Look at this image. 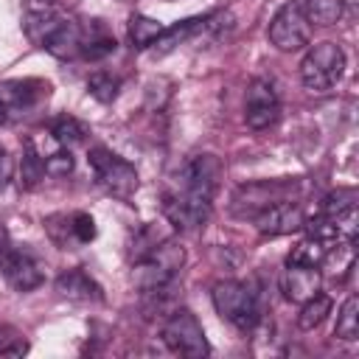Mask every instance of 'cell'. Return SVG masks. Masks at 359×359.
<instances>
[{
	"instance_id": "1",
	"label": "cell",
	"mask_w": 359,
	"mask_h": 359,
	"mask_svg": "<svg viewBox=\"0 0 359 359\" xmlns=\"http://www.w3.org/2000/svg\"><path fill=\"white\" fill-rule=\"evenodd\" d=\"M213 297V306L216 311L230 323L236 325L238 331H252L261 320V303H258V294L241 283V280H219L210 292Z\"/></svg>"
},
{
	"instance_id": "2",
	"label": "cell",
	"mask_w": 359,
	"mask_h": 359,
	"mask_svg": "<svg viewBox=\"0 0 359 359\" xmlns=\"http://www.w3.org/2000/svg\"><path fill=\"white\" fill-rule=\"evenodd\" d=\"M182 264H185V250L177 241H160L151 250H146L135 264V283L140 286V292L168 286L174 283Z\"/></svg>"
},
{
	"instance_id": "3",
	"label": "cell",
	"mask_w": 359,
	"mask_h": 359,
	"mask_svg": "<svg viewBox=\"0 0 359 359\" xmlns=\"http://www.w3.org/2000/svg\"><path fill=\"white\" fill-rule=\"evenodd\" d=\"M219 177H222V163L213 154H196L191 157L182 171H180V196H185L191 205H196L199 210L210 213L213 208V196L219 188Z\"/></svg>"
},
{
	"instance_id": "4",
	"label": "cell",
	"mask_w": 359,
	"mask_h": 359,
	"mask_svg": "<svg viewBox=\"0 0 359 359\" xmlns=\"http://www.w3.org/2000/svg\"><path fill=\"white\" fill-rule=\"evenodd\" d=\"M342 73H345V50L337 42L311 45L300 62V79L311 93L331 90L342 79Z\"/></svg>"
},
{
	"instance_id": "5",
	"label": "cell",
	"mask_w": 359,
	"mask_h": 359,
	"mask_svg": "<svg viewBox=\"0 0 359 359\" xmlns=\"http://www.w3.org/2000/svg\"><path fill=\"white\" fill-rule=\"evenodd\" d=\"M163 342L180 353V356H191V359H199V356H208L210 353V345L205 339V331L196 320L194 311L188 309H174L168 314V320L163 323Z\"/></svg>"
},
{
	"instance_id": "6",
	"label": "cell",
	"mask_w": 359,
	"mask_h": 359,
	"mask_svg": "<svg viewBox=\"0 0 359 359\" xmlns=\"http://www.w3.org/2000/svg\"><path fill=\"white\" fill-rule=\"evenodd\" d=\"M266 34H269V42L278 50L292 53V50H300V48H306L311 42V22L303 14V8H300L297 0H286L275 11Z\"/></svg>"
},
{
	"instance_id": "7",
	"label": "cell",
	"mask_w": 359,
	"mask_h": 359,
	"mask_svg": "<svg viewBox=\"0 0 359 359\" xmlns=\"http://www.w3.org/2000/svg\"><path fill=\"white\" fill-rule=\"evenodd\" d=\"M90 165L95 171V180L112 194V196H121V199H129L135 191H137V171L132 163H126L123 157H118L115 151L104 149V146H95L90 149Z\"/></svg>"
},
{
	"instance_id": "8",
	"label": "cell",
	"mask_w": 359,
	"mask_h": 359,
	"mask_svg": "<svg viewBox=\"0 0 359 359\" xmlns=\"http://www.w3.org/2000/svg\"><path fill=\"white\" fill-rule=\"evenodd\" d=\"M280 118V101L266 79H252L244 98V121L250 129H269Z\"/></svg>"
},
{
	"instance_id": "9",
	"label": "cell",
	"mask_w": 359,
	"mask_h": 359,
	"mask_svg": "<svg viewBox=\"0 0 359 359\" xmlns=\"http://www.w3.org/2000/svg\"><path fill=\"white\" fill-rule=\"evenodd\" d=\"M0 272L17 292H31V289L42 286V280H45L39 258L20 247H8L0 252Z\"/></svg>"
},
{
	"instance_id": "10",
	"label": "cell",
	"mask_w": 359,
	"mask_h": 359,
	"mask_svg": "<svg viewBox=\"0 0 359 359\" xmlns=\"http://www.w3.org/2000/svg\"><path fill=\"white\" fill-rule=\"evenodd\" d=\"M48 84L36 79H14V81H0V121L17 118L28 112L34 104L48 98Z\"/></svg>"
},
{
	"instance_id": "11",
	"label": "cell",
	"mask_w": 359,
	"mask_h": 359,
	"mask_svg": "<svg viewBox=\"0 0 359 359\" xmlns=\"http://www.w3.org/2000/svg\"><path fill=\"white\" fill-rule=\"evenodd\" d=\"M255 227L261 236H289L303 227V213L294 202H272L255 216Z\"/></svg>"
},
{
	"instance_id": "12",
	"label": "cell",
	"mask_w": 359,
	"mask_h": 359,
	"mask_svg": "<svg viewBox=\"0 0 359 359\" xmlns=\"http://www.w3.org/2000/svg\"><path fill=\"white\" fill-rule=\"evenodd\" d=\"M323 286V275L317 266H300V264H286L283 275H280V289L286 294V300L292 303H306L309 297H314Z\"/></svg>"
},
{
	"instance_id": "13",
	"label": "cell",
	"mask_w": 359,
	"mask_h": 359,
	"mask_svg": "<svg viewBox=\"0 0 359 359\" xmlns=\"http://www.w3.org/2000/svg\"><path fill=\"white\" fill-rule=\"evenodd\" d=\"M39 48H45L56 59H73V56H79L81 53V25L76 20H70V17L62 14L59 22L48 31V36L42 39Z\"/></svg>"
},
{
	"instance_id": "14",
	"label": "cell",
	"mask_w": 359,
	"mask_h": 359,
	"mask_svg": "<svg viewBox=\"0 0 359 359\" xmlns=\"http://www.w3.org/2000/svg\"><path fill=\"white\" fill-rule=\"evenodd\" d=\"M56 292L67 300L76 303H90V300H101V286L84 272V269H67L56 278Z\"/></svg>"
},
{
	"instance_id": "15",
	"label": "cell",
	"mask_w": 359,
	"mask_h": 359,
	"mask_svg": "<svg viewBox=\"0 0 359 359\" xmlns=\"http://www.w3.org/2000/svg\"><path fill=\"white\" fill-rule=\"evenodd\" d=\"M163 213L168 216V222L177 227V230H194V227H199L208 216H205V210H196V205H191L185 196H180V194H165V199H163Z\"/></svg>"
},
{
	"instance_id": "16",
	"label": "cell",
	"mask_w": 359,
	"mask_h": 359,
	"mask_svg": "<svg viewBox=\"0 0 359 359\" xmlns=\"http://www.w3.org/2000/svg\"><path fill=\"white\" fill-rule=\"evenodd\" d=\"M331 247H334V244H328V241H323V238H317V236H309V238H303V241H297V244L292 247V252H289L286 264L320 266V264L328 258Z\"/></svg>"
},
{
	"instance_id": "17",
	"label": "cell",
	"mask_w": 359,
	"mask_h": 359,
	"mask_svg": "<svg viewBox=\"0 0 359 359\" xmlns=\"http://www.w3.org/2000/svg\"><path fill=\"white\" fill-rule=\"evenodd\" d=\"M199 25H202V17H191V20H180V22H174L171 28H163V34L154 39V50H157V53H168V50H174L180 42L196 36V34H199Z\"/></svg>"
},
{
	"instance_id": "18",
	"label": "cell",
	"mask_w": 359,
	"mask_h": 359,
	"mask_svg": "<svg viewBox=\"0 0 359 359\" xmlns=\"http://www.w3.org/2000/svg\"><path fill=\"white\" fill-rule=\"evenodd\" d=\"M300 8L311 25H334L339 22L345 3L342 0H300Z\"/></svg>"
},
{
	"instance_id": "19",
	"label": "cell",
	"mask_w": 359,
	"mask_h": 359,
	"mask_svg": "<svg viewBox=\"0 0 359 359\" xmlns=\"http://www.w3.org/2000/svg\"><path fill=\"white\" fill-rule=\"evenodd\" d=\"M163 34V25L146 14H132L129 17V39L135 48H151L154 39Z\"/></svg>"
},
{
	"instance_id": "20",
	"label": "cell",
	"mask_w": 359,
	"mask_h": 359,
	"mask_svg": "<svg viewBox=\"0 0 359 359\" xmlns=\"http://www.w3.org/2000/svg\"><path fill=\"white\" fill-rule=\"evenodd\" d=\"M303 309H300V314H297V325L303 328V331H311V328H317L328 314H331V297L328 294H314V297H309L306 303H300Z\"/></svg>"
},
{
	"instance_id": "21",
	"label": "cell",
	"mask_w": 359,
	"mask_h": 359,
	"mask_svg": "<svg viewBox=\"0 0 359 359\" xmlns=\"http://www.w3.org/2000/svg\"><path fill=\"white\" fill-rule=\"evenodd\" d=\"M115 45H118L115 36L107 34L101 25H95V31H90V34L81 31V56H87V59H104L115 50Z\"/></svg>"
},
{
	"instance_id": "22",
	"label": "cell",
	"mask_w": 359,
	"mask_h": 359,
	"mask_svg": "<svg viewBox=\"0 0 359 359\" xmlns=\"http://www.w3.org/2000/svg\"><path fill=\"white\" fill-rule=\"evenodd\" d=\"M334 334H337L339 339H345V342H353V339H356V334H359V300H356L353 294L342 303V309H339V314H337Z\"/></svg>"
},
{
	"instance_id": "23",
	"label": "cell",
	"mask_w": 359,
	"mask_h": 359,
	"mask_svg": "<svg viewBox=\"0 0 359 359\" xmlns=\"http://www.w3.org/2000/svg\"><path fill=\"white\" fill-rule=\"evenodd\" d=\"M50 135L59 140V146H76L87 137V126L73 115H62L50 123Z\"/></svg>"
},
{
	"instance_id": "24",
	"label": "cell",
	"mask_w": 359,
	"mask_h": 359,
	"mask_svg": "<svg viewBox=\"0 0 359 359\" xmlns=\"http://www.w3.org/2000/svg\"><path fill=\"white\" fill-rule=\"evenodd\" d=\"M87 90H90V95H93L95 101L109 104V101L118 95V90H121V79L101 70V73H93V76L87 79Z\"/></svg>"
},
{
	"instance_id": "25",
	"label": "cell",
	"mask_w": 359,
	"mask_h": 359,
	"mask_svg": "<svg viewBox=\"0 0 359 359\" xmlns=\"http://www.w3.org/2000/svg\"><path fill=\"white\" fill-rule=\"evenodd\" d=\"M45 230H48L50 241L59 244V247H70V244H76L73 230H70V216H65V213H53V216H48V219H45Z\"/></svg>"
},
{
	"instance_id": "26",
	"label": "cell",
	"mask_w": 359,
	"mask_h": 359,
	"mask_svg": "<svg viewBox=\"0 0 359 359\" xmlns=\"http://www.w3.org/2000/svg\"><path fill=\"white\" fill-rule=\"evenodd\" d=\"M20 174H22V182H25L28 188H34V185L42 180V174H45L42 157H39L31 146H25V157H22V168H20Z\"/></svg>"
},
{
	"instance_id": "27",
	"label": "cell",
	"mask_w": 359,
	"mask_h": 359,
	"mask_svg": "<svg viewBox=\"0 0 359 359\" xmlns=\"http://www.w3.org/2000/svg\"><path fill=\"white\" fill-rule=\"evenodd\" d=\"M70 230H73V238L76 244H90L95 238V219L90 213H73L70 216Z\"/></svg>"
},
{
	"instance_id": "28",
	"label": "cell",
	"mask_w": 359,
	"mask_h": 359,
	"mask_svg": "<svg viewBox=\"0 0 359 359\" xmlns=\"http://www.w3.org/2000/svg\"><path fill=\"white\" fill-rule=\"evenodd\" d=\"M42 165H45V174H50V177H67L73 171V157H70V151L56 149L42 160Z\"/></svg>"
},
{
	"instance_id": "29",
	"label": "cell",
	"mask_w": 359,
	"mask_h": 359,
	"mask_svg": "<svg viewBox=\"0 0 359 359\" xmlns=\"http://www.w3.org/2000/svg\"><path fill=\"white\" fill-rule=\"evenodd\" d=\"M353 205H356V194H353L351 188H348V191H337V194L325 196V202H323V213L331 216V213L348 210V208H353Z\"/></svg>"
},
{
	"instance_id": "30",
	"label": "cell",
	"mask_w": 359,
	"mask_h": 359,
	"mask_svg": "<svg viewBox=\"0 0 359 359\" xmlns=\"http://www.w3.org/2000/svg\"><path fill=\"white\" fill-rule=\"evenodd\" d=\"M11 174H14V160L6 149H0V188H6L11 182Z\"/></svg>"
},
{
	"instance_id": "31",
	"label": "cell",
	"mask_w": 359,
	"mask_h": 359,
	"mask_svg": "<svg viewBox=\"0 0 359 359\" xmlns=\"http://www.w3.org/2000/svg\"><path fill=\"white\" fill-rule=\"evenodd\" d=\"M8 247H11V241H8V233H6V227H3V222H0V252L8 250Z\"/></svg>"
},
{
	"instance_id": "32",
	"label": "cell",
	"mask_w": 359,
	"mask_h": 359,
	"mask_svg": "<svg viewBox=\"0 0 359 359\" xmlns=\"http://www.w3.org/2000/svg\"><path fill=\"white\" fill-rule=\"evenodd\" d=\"M342 3H348V6H356V0H342Z\"/></svg>"
}]
</instances>
